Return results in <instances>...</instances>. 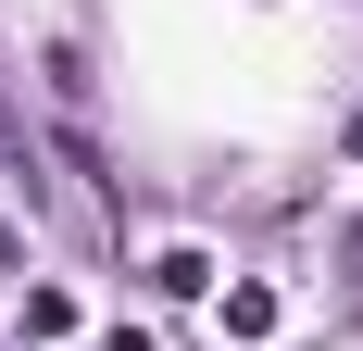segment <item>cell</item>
Returning <instances> with one entry per match:
<instances>
[{
	"mask_svg": "<svg viewBox=\"0 0 363 351\" xmlns=\"http://www.w3.org/2000/svg\"><path fill=\"white\" fill-rule=\"evenodd\" d=\"M276 326V288H225V339H263Z\"/></svg>",
	"mask_w": 363,
	"mask_h": 351,
	"instance_id": "1",
	"label": "cell"
},
{
	"mask_svg": "<svg viewBox=\"0 0 363 351\" xmlns=\"http://www.w3.org/2000/svg\"><path fill=\"white\" fill-rule=\"evenodd\" d=\"M338 151H351V163H363V113H351V126H338Z\"/></svg>",
	"mask_w": 363,
	"mask_h": 351,
	"instance_id": "2",
	"label": "cell"
},
{
	"mask_svg": "<svg viewBox=\"0 0 363 351\" xmlns=\"http://www.w3.org/2000/svg\"><path fill=\"white\" fill-rule=\"evenodd\" d=\"M351 288H363V226H351Z\"/></svg>",
	"mask_w": 363,
	"mask_h": 351,
	"instance_id": "3",
	"label": "cell"
}]
</instances>
